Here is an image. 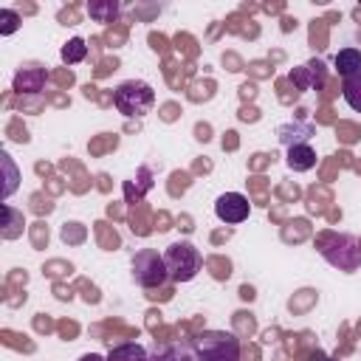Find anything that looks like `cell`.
<instances>
[{
    "label": "cell",
    "instance_id": "16",
    "mask_svg": "<svg viewBox=\"0 0 361 361\" xmlns=\"http://www.w3.org/2000/svg\"><path fill=\"white\" fill-rule=\"evenodd\" d=\"M42 85V71L39 68H23L14 79V87L23 93V90H39Z\"/></svg>",
    "mask_w": 361,
    "mask_h": 361
},
{
    "label": "cell",
    "instance_id": "8",
    "mask_svg": "<svg viewBox=\"0 0 361 361\" xmlns=\"http://www.w3.org/2000/svg\"><path fill=\"white\" fill-rule=\"evenodd\" d=\"M290 79L299 85V90H313V87H319V85L324 82L322 62H319V59H313V62H307V65L296 68V71L290 73Z\"/></svg>",
    "mask_w": 361,
    "mask_h": 361
},
{
    "label": "cell",
    "instance_id": "18",
    "mask_svg": "<svg viewBox=\"0 0 361 361\" xmlns=\"http://www.w3.org/2000/svg\"><path fill=\"white\" fill-rule=\"evenodd\" d=\"M3 164H6V169H8V183H6V197H8V195L14 192V186H17V183H14V166H11V161H8V155H6V152H3Z\"/></svg>",
    "mask_w": 361,
    "mask_h": 361
},
{
    "label": "cell",
    "instance_id": "13",
    "mask_svg": "<svg viewBox=\"0 0 361 361\" xmlns=\"http://www.w3.org/2000/svg\"><path fill=\"white\" fill-rule=\"evenodd\" d=\"M87 14L96 23H113L118 17V3L116 0H93V3H87Z\"/></svg>",
    "mask_w": 361,
    "mask_h": 361
},
{
    "label": "cell",
    "instance_id": "20",
    "mask_svg": "<svg viewBox=\"0 0 361 361\" xmlns=\"http://www.w3.org/2000/svg\"><path fill=\"white\" fill-rule=\"evenodd\" d=\"M307 361H338V358H333V355H324V353H313Z\"/></svg>",
    "mask_w": 361,
    "mask_h": 361
},
{
    "label": "cell",
    "instance_id": "3",
    "mask_svg": "<svg viewBox=\"0 0 361 361\" xmlns=\"http://www.w3.org/2000/svg\"><path fill=\"white\" fill-rule=\"evenodd\" d=\"M195 361H240V338L226 330H203L192 338Z\"/></svg>",
    "mask_w": 361,
    "mask_h": 361
},
{
    "label": "cell",
    "instance_id": "14",
    "mask_svg": "<svg viewBox=\"0 0 361 361\" xmlns=\"http://www.w3.org/2000/svg\"><path fill=\"white\" fill-rule=\"evenodd\" d=\"M341 96L355 113H361V71L341 82Z\"/></svg>",
    "mask_w": 361,
    "mask_h": 361
},
{
    "label": "cell",
    "instance_id": "10",
    "mask_svg": "<svg viewBox=\"0 0 361 361\" xmlns=\"http://www.w3.org/2000/svg\"><path fill=\"white\" fill-rule=\"evenodd\" d=\"M333 68H336V73H338L341 79L358 73V71H361V51H358V48H341V51L333 56Z\"/></svg>",
    "mask_w": 361,
    "mask_h": 361
},
{
    "label": "cell",
    "instance_id": "2",
    "mask_svg": "<svg viewBox=\"0 0 361 361\" xmlns=\"http://www.w3.org/2000/svg\"><path fill=\"white\" fill-rule=\"evenodd\" d=\"M113 104L127 118H144L155 107V90L144 79H127L113 90Z\"/></svg>",
    "mask_w": 361,
    "mask_h": 361
},
{
    "label": "cell",
    "instance_id": "4",
    "mask_svg": "<svg viewBox=\"0 0 361 361\" xmlns=\"http://www.w3.org/2000/svg\"><path fill=\"white\" fill-rule=\"evenodd\" d=\"M164 265H166V274L172 282H192L203 268V257L189 240H178V243L166 245Z\"/></svg>",
    "mask_w": 361,
    "mask_h": 361
},
{
    "label": "cell",
    "instance_id": "11",
    "mask_svg": "<svg viewBox=\"0 0 361 361\" xmlns=\"http://www.w3.org/2000/svg\"><path fill=\"white\" fill-rule=\"evenodd\" d=\"M149 361H195V353H192V344H164V347H155Z\"/></svg>",
    "mask_w": 361,
    "mask_h": 361
},
{
    "label": "cell",
    "instance_id": "1",
    "mask_svg": "<svg viewBox=\"0 0 361 361\" xmlns=\"http://www.w3.org/2000/svg\"><path fill=\"white\" fill-rule=\"evenodd\" d=\"M319 254L338 271L353 274L361 268V245L353 234H338V231H324L316 237Z\"/></svg>",
    "mask_w": 361,
    "mask_h": 361
},
{
    "label": "cell",
    "instance_id": "12",
    "mask_svg": "<svg viewBox=\"0 0 361 361\" xmlns=\"http://www.w3.org/2000/svg\"><path fill=\"white\" fill-rule=\"evenodd\" d=\"M107 361H149V353L138 341H124L107 353Z\"/></svg>",
    "mask_w": 361,
    "mask_h": 361
},
{
    "label": "cell",
    "instance_id": "9",
    "mask_svg": "<svg viewBox=\"0 0 361 361\" xmlns=\"http://www.w3.org/2000/svg\"><path fill=\"white\" fill-rule=\"evenodd\" d=\"M285 161H288V166L293 172H307V169L316 166V152H313L310 144H293V147H288V158Z\"/></svg>",
    "mask_w": 361,
    "mask_h": 361
},
{
    "label": "cell",
    "instance_id": "19",
    "mask_svg": "<svg viewBox=\"0 0 361 361\" xmlns=\"http://www.w3.org/2000/svg\"><path fill=\"white\" fill-rule=\"evenodd\" d=\"M79 361H107V355H99V353H85Z\"/></svg>",
    "mask_w": 361,
    "mask_h": 361
},
{
    "label": "cell",
    "instance_id": "6",
    "mask_svg": "<svg viewBox=\"0 0 361 361\" xmlns=\"http://www.w3.org/2000/svg\"><path fill=\"white\" fill-rule=\"evenodd\" d=\"M248 212H251V203L240 192H226V195H220L214 200V214L226 226H237V223L248 220Z\"/></svg>",
    "mask_w": 361,
    "mask_h": 361
},
{
    "label": "cell",
    "instance_id": "7",
    "mask_svg": "<svg viewBox=\"0 0 361 361\" xmlns=\"http://www.w3.org/2000/svg\"><path fill=\"white\" fill-rule=\"evenodd\" d=\"M276 135H279V141H282L285 147L307 144V141L316 135V124H313V121H307V118H296V121L282 124V127L276 130Z\"/></svg>",
    "mask_w": 361,
    "mask_h": 361
},
{
    "label": "cell",
    "instance_id": "5",
    "mask_svg": "<svg viewBox=\"0 0 361 361\" xmlns=\"http://www.w3.org/2000/svg\"><path fill=\"white\" fill-rule=\"evenodd\" d=\"M133 279L135 285L141 288H161L169 274H166V265H164V254L152 251V248H144L133 257Z\"/></svg>",
    "mask_w": 361,
    "mask_h": 361
},
{
    "label": "cell",
    "instance_id": "17",
    "mask_svg": "<svg viewBox=\"0 0 361 361\" xmlns=\"http://www.w3.org/2000/svg\"><path fill=\"white\" fill-rule=\"evenodd\" d=\"M0 34H11V31H17V23H20V14L14 11V8H3L0 11Z\"/></svg>",
    "mask_w": 361,
    "mask_h": 361
},
{
    "label": "cell",
    "instance_id": "15",
    "mask_svg": "<svg viewBox=\"0 0 361 361\" xmlns=\"http://www.w3.org/2000/svg\"><path fill=\"white\" fill-rule=\"evenodd\" d=\"M85 56H87V45H85L82 37H73V39H68V42L62 45V62H65V65H76V62H82Z\"/></svg>",
    "mask_w": 361,
    "mask_h": 361
}]
</instances>
